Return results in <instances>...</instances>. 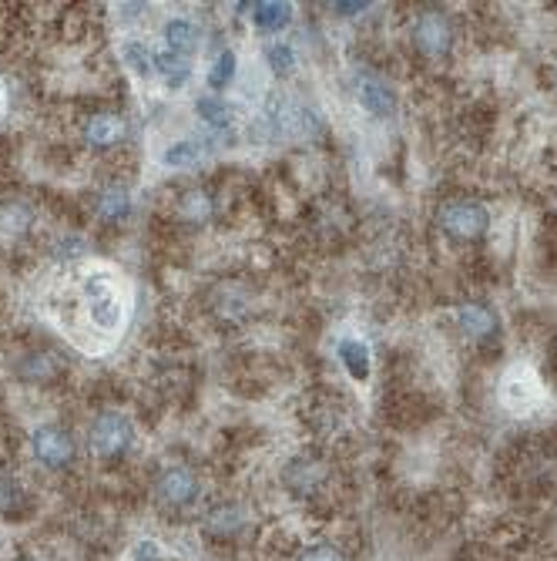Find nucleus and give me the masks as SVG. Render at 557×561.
Segmentation results:
<instances>
[{"label":"nucleus","instance_id":"f257e3e1","mask_svg":"<svg viewBox=\"0 0 557 561\" xmlns=\"http://www.w3.org/2000/svg\"><path fill=\"white\" fill-rule=\"evenodd\" d=\"M88 441H91V451L98 457L115 461V457L128 454V447L135 444V427H131V420L125 414H118V410H101L88 427Z\"/></svg>","mask_w":557,"mask_h":561},{"label":"nucleus","instance_id":"f03ea898","mask_svg":"<svg viewBox=\"0 0 557 561\" xmlns=\"http://www.w3.org/2000/svg\"><path fill=\"white\" fill-rule=\"evenodd\" d=\"M440 226L447 229L453 239H477V236H484L490 226V212L474 199H457L440 209Z\"/></svg>","mask_w":557,"mask_h":561},{"label":"nucleus","instance_id":"7ed1b4c3","mask_svg":"<svg viewBox=\"0 0 557 561\" xmlns=\"http://www.w3.org/2000/svg\"><path fill=\"white\" fill-rule=\"evenodd\" d=\"M31 447H34L37 461L44 467H51V471H61V467H68L74 461V437L58 424L37 427L31 434Z\"/></svg>","mask_w":557,"mask_h":561},{"label":"nucleus","instance_id":"20e7f679","mask_svg":"<svg viewBox=\"0 0 557 561\" xmlns=\"http://www.w3.org/2000/svg\"><path fill=\"white\" fill-rule=\"evenodd\" d=\"M155 498L168 511H182L198 498V481L188 467H168L162 478L155 481Z\"/></svg>","mask_w":557,"mask_h":561},{"label":"nucleus","instance_id":"39448f33","mask_svg":"<svg viewBox=\"0 0 557 561\" xmlns=\"http://www.w3.org/2000/svg\"><path fill=\"white\" fill-rule=\"evenodd\" d=\"M413 44H417V51L427 54V58H443V54L450 51V44H453L450 21L440 11L420 14L417 24H413Z\"/></svg>","mask_w":557,"mask_h":561},{"label":"nucleus","instance_id":"423d86ee","mask_svg":"<svg viewBox=\"0 0 557 561\" xmlns=\"http://www.w3.org/2000/svg\"><path fill=\"white\" fill-rule=\"evenodd\" d=\"M125 138H128V121L121 115H111V111L91 115V121L84 125V142L91 148H115Z\"/></svg>","mask_w":557,"mask_h":561},{"label":"nucleus","instance_id":"0eeeda50","mask_svg":"<svg viewBox=\"0 0 557 561\" xmlns=\"http://www.w3.org/2000/svg\"><path fill=\"white\" fill-rule=\"evenodd\" d=\"M356 95H360V105L376 118H383V115H390V111H393L390 88H386L376 74H360V88H356Z\"/></svg>","mask_w":557,"mask_h":561},{"label":"nucleus","instance_id":"6e6552de","mask_svg":"<svg viewBox=\"0 0 557 561\" xmlns=\"http://www.w3.org/2000/svg\"><path fill=\"white\" fill-rule=\"evenodd\" d=\"M91 320L101 326V330H111L121 320V303L118 296L111 293L105 283H94L91 286Z\"/></svg>","mask_w":557,"mask_h":561},{"label":"nucleus","instance_id":"1a4fd4ad","mask_svg":"<svg viewBox=\"0 0 557 561\" xmlns=\"http://www.w3.org/2000/svg\"><path fill=\"white\" fill-rule=\"evenodd\" d=\"M457 323L460 330H464L467 336H490L497 330V316L494 310H487L484 303H467L457 310Z\"/></svg>","mask_w":557,"mask_h":561},{"label":"nucleus","instance_id":"9d476101","mask_svg":"<svg viewBox=\"0 0 557 561\" xmlns=\"http://www.w3.org/2000/svg\"><path fill=\"white\" fill-rule=\"evenodd\" d=\"M323 478H326V471H323V464H316V461H302V457H299V461H292L286 467V484H289L292 494L316 491Z\"/></svg>","mask_w":557,"mask_h":561},{"label":"nucleus","instance_id":"9b49d317","mask_svg":"<svg viewBox=\"0 0 557 561\" xmlns=\"http://www.w3.org/2000/svg\"><path fill=\"white\" fill-rule=\"evenodd\" d=\"M292 21V4H282V0H262L252 11V24L259 31H282Z\"/></svg>","mask_w":557,"mask_h":561},{"label":"nucleus","instance_id":"f8f14e48","mask_svg":"<svg viewBox=\"0 0 557 561\" xmlns=\"http://www.w3.org/2000/svg\"><path fill=\"white\" fill-rule=\"evenodd\" d=\"M165 44H168V51L182 54V58H185V54H192L195 44H198L195 24L185 21V17H172V21L165 24Z\"/></svg>","mask_w":557,"mask_h":561},{"label":"nucleus","instance_id":"ddd939ff","mask_svg":"<svg viewBox=\"0 0 557 561\" xmlns=\"http://www.w3.org/2000/svg\"><path fill=\"white\" fill-rule=\"evenodd\" d=\"M128 212H131V195L128 189H121V185H108V189L98 195V215L105 222L128 219Z\"/></svg>","mask_w":557,"mask_h":561},{"label":"nucleus","instance_id":"4468645a","mask_svg":"<svg viewBox=\"0 0 557 561\" xmlns=\"http://www.w3.org/2000/svg\"><path fill=\"white\" fill-rule=\"evenodd\" d=\"M339 360H343V367L349 370V377L353 380L370 377V350H366V343L346 340L343 347H339Z\"/></svg>","mask_w":557,"mask_h":561},{"label":"nucleus","instance_id":"2eb2a0df","mask_svg":"<svg viewBox=\"0 0 557 561\" xmlns=\"http://www.w3.org/2000/svg\"><path fill=\"white\" fill-rule=\"evenodd\" d=\"M242 525H245L242 508H235V504H225V508H215V511L209 514V521H205V528H209V535H215V538H232Z\"/></svg>","mask_w":557,"mask_h":561},{"label":"nucleus","instance_id":"dca6fc26","mask_svg":"<svg viewBox=\"0 0 557 561\" xmlns=\"http://www.w3.org/2000/svg\"><path fill=\"white\" fill-rule=\"evenodd\" d=\"M178 215H182L185 222H205L212 215V199L205 192H185L182 199H178Z\"/></svg>","mask_w":557,"mask_h":561},{"label":"nucleus","instance_id":"f3484780","mask_svg":"<svg viewBox=\"0 0 557 561\" xmlns=\"http://www.w3.org/2000/svg\"><path fill=\"white\" fill-rule=\"evenodd\" d=\"M155 71L165 74V81L172 84V88H178V84L188 78V64H185L182 54H175V51H158L155 54Z\"/></svg>","mask_w":557,"mask_h":561},{"label":"nucleus","instance_id":"a211bd4d","mask_svg":"<svg viewBox=\"0 0 557 561\" xmlns=\"http://www.w3.org/2000/svg\"><path fill=\"white\" fill-rule=\"evenodd\" d=\"M195 111L202 115L205 125H212V128H229L232 125V108L219 98H198Z\"/></svg>","mask_w":557,"mask_h":561},{"label":"nucleus","instance_id":"6ab92c4d","mask_svg":"<svg viewBox=\"0 0 557 561\" xmlns=\"http://www.w3.org/2000/svg\"><path fill=\"white\" fill-rule=\"evenodd\" d=\"M202 155H205V148L198 145V142H175V145L162 155V162L172 165V168H192Z\"/></svg>","mask_w":557,"mask_h":561},{"label":"nucleus","instance_id":"aec40b11","mask_svg":"<svg viewBox=\"0 0 557 561\" xmlns=\"http://www.w3.org/2000/svg\"><path fill=\"white\" fill-rule=\"evenodd\" d=\"M121 54H125L128 68L135 71V74H141V78H148V74L155 71V54H151L141 41H128Z\"/></svg>","mask_w":557,"mask_h":561},{"label":"nucleus","instance_id":"412c9836","mask_svg":"<svg viewBox=\"0 0 557 561\" xmlns=\"http://www.w3.org/2000/svg\"><path fill=\"white\" fill-rule=\"evenodd\" d=\"M21 377L31 383H44L47 377H54V363L47 360L44 353H31V357H24L21 363Z\"/></svg>","mask_w":557,"mask_h":561},{"label":"nucleus","instance_id":"4be33fe9","mask_svg":"<svg viewBox=\"0 0 557 561\" xmlns=\"http://www.w3.org/2000/svg\"><path fill=\"white\" fill-rule=\"evenodd\" d=\"M232 78H235V54L222 51L219 58H215V64H212V71H209V88L222 91Z\"/></svg>","mask_w":557,"mask_h":561},{"label":"nucleus","instance_id":"5701e85b","mask_svg":"<svg viewBox=\"0 0 557 561\" xmlns=\"http://www.w3.org/2000/svg\"><path fill=\"white\" fill-rule=\"evenodd\" d=\"M27 222H31V215H27L24 205H0V229L4 232H24L27 229Z\"/></svg>","mask_w":557,"mask_h":561},{"label":"nucleus","instance_id":"b1692460","mask_svg":"<svg viewBox=\"0 0 557 561\" xmlns=\"http://www.w3.org/2000/svg\"><path fill=\"white\" fill-rule=\"evenodd\" d=\"M269 64L276 74H289L292 68H296V54H292L289 44H272L269 48Z\"/></svg>","mask_w":557,"mask_h":561},{"label":"nucleus","instance_id":"393cba45","mask_svg":"<svg viewBox=\"0 0 557 561\" xmlns=\"http://www.w3.org/2000/svg\"><path fill=\"white\" fill-rule=\"evenodd\" d=\"M17 504H21V488H17L14 478L0 474V514H11Z\"/></svg>","mask_w":557,"mask_h":561},{"label":"nucleus","instance_id":"a878e982","mask_svg":"<svg viewBox=\"0 0 557 561\" xmlns=\"http://www.w3.org/2000/svg\"><path fill=\"white\" fill-rule=\"evenodd\" d=\"M131 561H172V558L165 555L158 541H138L135 551H131Z\"/></svg>","mask_w":557,"mask_h":561},{"label":"nucleus","instance_id":"bb28decb","mask_svg":"<svg viewBox=\"0 0 557 561\" xmlns=\"http://www.w3.org/2000/svg\"><path fill=\"white\" fill-rule=\"evenodd\" d=\"M299 561H346V558H343V551L333 545H313V548L302 551Z\"/></svg>","mask_w":557,"mask_h":561},{"label":"nucleus","instance_id":"cd10ccee","mask_svg":"<svg viewBox=\"0 0 557 561\" xmlns=\"http://www.w3.org/2000/svg\"><path fill=\"white\" fill-rule=\"evenodd\" d=\"M336 7V14H346V17H353V14H363L366 7L370 4H356V0H343V4H333Z\"/></svg>","mask_w":557,"mask_h":561},{"label":"nucleus","instance_id":"c85d7f7f","mask_svg":"<svg viewBox=\"0 0 557 561\" xmlns=\"http://www.w3.org/2000/svg\"><path fill=\"white\" fill-rule=\"evenodd\" d=\"M17 561H34V558H17Z\"/></svg>","mask_w":557,"mask_h":561}]
</instances>
